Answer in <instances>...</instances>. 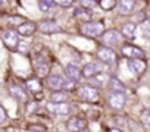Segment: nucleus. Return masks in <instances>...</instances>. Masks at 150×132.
<instances>
[{
    "mask_svg": "<svg viewBox=\"0 0 150 132\" xmlns=\"http://www.w3.org/2000/svg\"><path fill=\"white\" fill-rule=\"evenodd\" d=\"M80 31L87 37H97L105 31V25L102 22H86L84 25H81Z\"/></svg>",
    "mask_w": 150,
    "mask_h": 132,
    "instance_id": "obj_1",
    "label": "nucleus"
},
{
    "mask_svg": "<svg viewBox=\"0 0 150 132\" xmlns=\"http://www.w3.org/2000/svg\"><path fill=\"white\" fill-rule=\"evenodd\" d=\"M78 97L88 103H96L99 100V91L91 85H83L78 90Z\"/></svg>",
    "mask_w": 150,
    "mask_h": 132,
    "instance_id": "obj_2",
    "label": "nucleus"
},
{
    "mask_svg": "<svg viewBox=\"0 0 150 132\" xmlns=\"http://www.w3.org/2000/svg\"><path fill=\"white\" fill-rule=\"evenodd\" d=\"M2 38H3V43L6 44V47H9V48H12V50L19 46V35H18V32L13 31V29H6V31L3 32Z\"/></svg>",
    "mask_w": 150,
    "mask_h": 132,
    "instance_id": "obj_3",
    "label": "nucleus"
},
{
    "mask_svg": "<svg viewBox=\"0 0 150 132\" xmlns=\"http://www.w3.org/2000/svg\"><path fill=\"white\" fill-rule=\"evenodd\" d=\"M122 54L127 56L128 59H143L144 60V57H146L144 50H141L140 47L131 46V44H127L122 47Z\"/></svg>",
    "mask_w": 150,
    "mask_h": 132,
    "instance_id": "obj_4",
    "label": "nucleus"
},
{
    "mask_svg": "<svg viewBox=\"0 0 150 132\" xmlns=\"http://www.w3.org/2000/svg\"><path fill=\"white\" fill-rule=\"evenodd\" d=\"M97 57L100 59V62H103V63H106V65H113V63H116V53H115L112 48H108V47L99 48Z\"/></svg>",
    "mask_w": 150,
    "mask_h": 132,
    "instance_id": "obj_5",
    "label": "nucleus"
},
{
    "mask_svg": "<svg viewBox=\"0 0 150 132\" xmlns=\"http://www.w3.org/2000/svg\"><path fill=\"white\" fill-rule=\"evenodd\" d=\"M47 87L52 88L53 91H57V90L71 87V82H66V81H65L62 77H59V75H52V77L47 78Z\"/></svg>",
    "mask_w": 150,
    "mask_h": 132,
    "instance_id": "obj_6",
    "label": "nucleus"
},
{
    "mask_svg": "<svg viewBox=\"0 0 150 132\" xmlns=\"http://www.w3.org/2000/svg\"><path fill=\"white\" fill-rule=\"evenodd\" d=\"M109 104H110L112 109L121 110L125 106V94H124V91H113L109 95Z\"/></svg>",
    "mask_w": 150,
    "mask_h": 132,
    "instance_id": "obj_7",
    "label": "nucleus"
},
{
    "mask_svg": "<svg viewBox=\"0 0 150 132\" xmlns=\"http://www.w3.org/2000/svg\"><path fill=\"white\" fill-rule=\"evenodd\" d=\"M33 63H34V69H35L37 77L44 78V77L49 75V65L46 63V60H44L41 56H37V57L33 60Z\"/></svg>",
    "mask_w": 150,
    "mask_h": 132,
    "instance_id": "obj_8",
    "label": "nucleus"
},
{
    "mask_svg": "<svg viewBox=\"0 0 150 132\" xmlns=\"http://www.w3.org/2000/svg\"><path fill=\"white\" fill-rule=\"evenodd\" d=\"M87 128V122L81 117H71L66 123V129L69 132H83Z\"/></svg>",
    "mask_w": 150,
    "mask_h": 132,
    "instance_id": "obj_9",
    "label": "nucleus"
},
{
    "mask_svg": "<svg viewBox=\"0 0 150 132\" xmlns=\"http://www.w3.org/2000/svg\"><path fill=\"white\" fill-rule=\"evenodd\" d=\"M103 72V66L97 62H91V63H87L84 68H83V75L86 78H93L99 74Z\"/></svg>",
    "mask_w": 150,
    "mask_h": 132,
    "instance_id": "obj_10",
    "label": "nucleus"
},
{
    "mask_svg": "<svg viewBox=\"0 0 150 132\" xmlns=\"http://www.w3.org/2000/svg\"><path fill=\"white\" fill-rule=\"evenodd\" d=\"M47 110L53 114H60V116H65L71 112V107L66 104V103H49L47 104Z\"/></svg>",
    "mask_w": 150,
    "mask_h": 132,
    "instance_id": "obj_11",
    "label": "nucleus"
},
{
    "mask_svg": "<svg viewBox=\"0 0 150 132\" xmlns=\"http://www.w3.org/2000/svg\"><path fill=\"white\" fill-rule=\"evenodd\" d=\"M38 29L44 34H54L60 31V27L56 21H43L38 24Z\"/></svg>",
    "mask_w": 150,
    "mask_h": 132,
    "instance_id": "obj_12",
    "label": "nucleus"
},
{
    "mask_svg": "<svg viewBox=\"0 0 150 132\" xmlns=\"http://www.w3.org/2000/svg\"><path fill=\"white\" fill-rule=\"evenodd\" d=\"M128 68L132 74L140 75L146 71V62L143 59H129L128 60Z\"/></svg>",
    "mask_w": 150,
    "mask_h": 132,
    "instance_id": "obj_13",
    "label": "nucleus"
},
{
    "mask_svg": "<svg viewBox=\"0 0 150 132\" xmlns=\"http://www.w3.org/2000/svg\"><path fill=\"white\" fill-rule=\"evenodd\" d=\"M103 41L108 44V46H115L121 41V34L116 31V29H108L103 32Z\"/></svg>",
    "mask_w": 150,
    "mask_h": 132,
    "instance_id": "obj_14",
    "label": "nucleus"
},
{
    "mask_svg": "<svg viewBox=\"0 0 150 132\" xmlns=\"http://www.w3.org/2000/svg\"><path fill=\"white\" fill-rule=\"evenodd\" d=\"M134 6H135V0H119V3H118V9L122 15L131 13Z\"/></svg>",
    "mask_w": 150,
    "mask_h": 132,
    "instance_id": "obj_15",
    "label": "nucleus"
},
{
    "mask_svg": "<svg viewBox=\"0 0 150 132\" xmlns=\"http://www.w3.org/2000/svg\"><path fill=\"white\" fill-rule=\"evenodd\" d=\"M91 16H93L91 9H86V8H83V6L75 9V18H78V19L83 21V22H90V21H91Z\"/></svg>",
    "mask_w": 150,
    "mask_h": 132,
    "instance_id": "obj_16",
    "label": "nucleus"
},
{
    "mask_svg": "<svg viewBox=\"0 0 150 132\" xmlns=\"http://www.w3.org/2000/svg\"><path fill=\"white\" fill-rule=\"evenodd\" d=\"M34 31H35V25L33 22H25L18 27V34H21L22 37H31Z\"/></svg>",
    "mask_w": 150,
    "mask_h": 132,
    "instance_id": "obj_17",
    "label": "nucleus"
},
{
    "mask_svg": "<svg viewBox=\"0 0 150 132\" xmlns=\"http://www.w3.org/2000/svg\"><path fill=\"white\" fill-rule=\"evenodd\" d=\"M65 72H66L68 78H69V79H72V81H78V79H80V68H78L77 65L69 63V65L66 66Z\"/></svg>",
    "mask_w": 150,
    "mask_h": 132,
    "instance_id": "obj_18",
    "label": "nucleus"
},
{
    "mask_svg": "<svg viewBox=\"0 0 150 132\" xmlns=\"http://www.w3.org/2000/svg\"><path fill=\"white\" fill-rule=\"evenodd\" d=\"M135 29H137V25L134 24V22H127V24H124L122 25V35L125 37V38H129V40H132L134 38V34H135Z\"/></svg>",
    "mask_w": 150,
    "mask_h": 132,
    "instance_id": "obj_19",
    "label": "nucleus"
},
{
    "mask_svg": "<svg viewBox=\"0 0 150 132\" xmlns=\"http://www.w3.org/2000/svg\"><path fill=\"white\" fill-rule=\"evenodd\" d=\"M9 93L19 101H25L27 100V94L24 91V88H21L19 85H11L9 87Z\"/></svg>",
    "mask_w": 150,
    "mask_h": 132,
    "instance_id": "obj_20",
    "label": "nucleus"
},
{
    "mask_svg": "<svg viewBox=\"0 0 150 132\" xmlns=\"http://www.w3.org/2000/svg\"><path fill=\"white\" fill-rule=\"evenodd\" d=\"M25 85H27L28 91H31L33 94H37V93H40V91H41V88H43L41 82H40L38 79H35V78H30V79L25 82Z\"/></svg>",
    "mask_w": 150,
    "mask_h": 132,
    "instance_id": "obj_21",
    "label": "nucleus"
},
{
    "mask_svg": "<svg viewBox=\"0 0 150 132\" xmlns=\"http://www.w3.org/2000/svg\"><path fill=\"white\" fill-rule=\"evenodd\" d=\"M50 101L52 103H66L68 101V94L63 91H53V94L50 95Z\"/></svg>",
    "mask_w": 150,
    "mask_h": 132,
    "instance_id": "obj_22",
    "label": "nucleus"
},
{
    "mask_svg": "<svg viewBox=\"0 0 150 132\" xmlns=\"http://www.w3.org/2000/svg\"><path fill=\"white\" fill-rule=\"evenodd\" d=\"M56 2L54 0H38V6L41 12H49L52 8H54Z\"/></svg>",
    "mask_w": 150,
    "mask_h": 132,
    "instance_id": "obj_23",
    "label": "nucleus"
},
{
    "mask_svg": "<svg viewBox=\"0 0 150 132\" xmlns=\"http://www.w3.org/2000/svg\"><path fill=\"white\" fill-rule=\"evenodd\" d=\"M110 88H112L113 91H125L124 84H122L119 79H116V78H112V79H110Z\"/></svg>",
    "mask_w": 150,
    "mask_h": 132,
    "instance_id": "obj_24",
    "label": "nucleus"
},
{
    "mask_svg": "<svg viewBox=\"0 0 150 132\" xmlns=\"http://www.w3.org/2000/svg\"><path fill=\"white\" fill-rule=\"evenodd\" d=\"M141 122H143V125H144V128H149L150 126V114H149V110H143V113H141Z\"/></svg>",
    "mask_w": 150,
    "mask_h": 132,
    "instance_id": "obj_25",
    "label": "nucleus"
},
{
    "mask_svg": "<svg viewBox=\"0 0 150 132\" xmlns=\"http://www.w3.org/2000/svg\"><path fill=\"white\" fill-rule=\"evenodd\" d=\"M100 5H102V8L105 11H110V9L115 8V0H102Z\"/></svg>",
    "mask_w": 150,
    "mask_h": 132,
    "instance_id": "obj_26",
    "label": "nucleus"
},
{
    "mask_svg": "<svg viewBox=\"0 0 150 132\" xmlns=\"http://www.w3.org/2000/svg\"><path fill=\"white\" fill-rule=\"evenodd\" d=\"M81 6L86 9H93L96 6V0H81Z\"/></svg>",
    "mask_w": 150,
    "mask_h": 132,
    "instance_id": "obj_27",
    "label": "nucleus"
},
{
    "mask_svg": "<svg viewBox=\"0 0 150 132\" xmlns=\"http://www.w3.org/2000/svg\"><path fill=\"white\" fill-rule=\"evenodd\" d=\"M30 132H46V128L40 126V125H31L30 126Z\"/></svg>",
    "mask_w": 150,
    "mask_h": 132,
    "instance_id": "obj_28",
    "label": "nucleus"
},
{
    "mask_svg": "<svg viewBox=\"0 0 150 132\" xmlns=\"http://www.w3.org/2000/svg\"><path fill=\"white\" fill-rule=\"evenodd\" d=\"M6 119H8V113H6V110L2 106H0V123L6 122Z\"/></svg>",
    "mask_w": 150,
    "mask_h": 132,
    "instance_id": "obj_29",
    "label": "nucleus"
},
{
    "mask_svg": "<svg viewBox=\"0 0 150 132\" xmlns=\"http://www.w3.org/2000/svg\"><path fill=\"white\" fill-rule=\"evenodd\" d=\"M143 35H144V38H149V24L147 22H143Z\"/></svg>",
    "mask_w": 150,
    "mask_h": 132,
    "instance_id": "obj_30",
    "label": "nucleus"
},
{
    "mask_svg": "<svg viewBox=\"0 0 150 132\" xmlns=\"http://www.w3.org/2000/svg\"><path fill=\"white\" fill-rule=\"evenodd\" d=\"M35 110H37V103H28L27 113H31V112H35Z\"/></svg>",
    "mask_w": 150,
    "mask_h": 132,
    "instance_id": "obj_31",
    "label": "nucleus"
},
{
    "mask_svg": "<svg viewBox=\"0 0 150 132\" xmlns=\"http://www.w3.org/2000/svg\"><path fill=\"white\" fill-rule=\"evenodd\" d=\"M110 132H122L121 129H116V128H113V129H110Z\"/></svg>",
    "mask_w": 150,
    "mask_h": 132,
    "instance_id": "obj_32",
    "label": "nucleus"
},
{
    "mask_svg": "<svg viewBox=\"0 0 150 132\" xmlns=\"http://www.w3.org/2000/svg\"><path fill=\"white\" fill-rule=\"evenodd\" d=\"M0 3H2V0H0Z\"/></svg>",
    "mask_w": 150,
    "mask_h": 132,
    "instance_id": "obj_33",
    "label": "nucleus"
},
{
    "mask_svg": "<svg viewBox=\"0 0 150 132\" xmlns=\"http://www.w3.org/2000/svg\"><path fill=\"white\" fill-rule=\"evenodd\" d=\"M83 132H84V131H83Z\"/></svg>",
    "mask_w": 150,
    "mask_h": 132,
    "instance_id": "obj_34",
    "label": "nucleus"
}]
</instances>
